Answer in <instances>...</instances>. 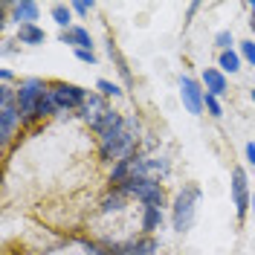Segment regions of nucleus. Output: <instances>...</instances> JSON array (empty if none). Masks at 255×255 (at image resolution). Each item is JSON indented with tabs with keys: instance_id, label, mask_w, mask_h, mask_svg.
<instances>
[{
	"instance_id": "f257e3e1",
	"label": "nucleus",
	"mask_w": 255,
	"mask_h": 255,
	"mask_svg": "<svg viewBox=\"0 0 255 255\" xmlns=\"http://www.w3.org/2000/svg\"><path fill=\"white\" fill-rule=\"evenodd\" d=\"M142 122L136 113H125V119L116 128L99 133V159L102 162H119V159H128L133 154H139V145H142Z\"/></svg>"
},
{
	"instance_id": "f03ea898",
	"label": "nucleus",
	"mask_w": 255,
	"mask_h": 255,
	"mask_svg": "<svg viewBox=\"0 0 255 255\" xmlns=\"http://www.w3.org/2000/svg\"><path fill=\"white\" fill-rule=\"evenodd\" d=\"M197 203H200V186L197 183H186L177 191L174 203H171V229L174 232H189L194 218H197Z\"/></svg>"
},
{
	"instance_id": "7ed1b4c3",
	"label": "nucleus",
	"mask_w": 255,
	"mask_h": 255,
	"mask_svg": "<svg viewBox=\"0 0 255 255\" xmlns=\"http://www.w3.org/2000/svg\"><path fill=\"white\" fill-rule=\"evenodd\" d=\"M49 90V84L44 79H20L15 87V96H17V111H20V119L23 125H35L38 122V105L44 93Z\"/></svg>"
},
{
	"instance_id": "20e7f679",
	"label": "nucleus",
	"mask_w": 255,
	"mask_h": 255,
	"mask_svg": "<svg viewBox=\"0 0 255 255\" xmlns=\"http://www.w3.org/2000/svg\"><path fill=\"white\" fill-rule=\"evenodd\" d=\"M20 125H23V119H20V111H17L15 87L3 84L0 87V142H3V148L12 142V136Z\"/></svg>"
},
{
	"instance_id": "39448f33",
	"label": "nucleus",
	"mask_w": 255,
	"mask_h": 255,
	"mask_svg": "<svg viewBox=\"0 0 255 255\" xmlns=\"http://www.w3.org/2000/svg\"><path fill=\"white\" fill-rule=\"evenodd\" d=\"M119 191L128 194V197H133V200H139L142 206L165 209V189H162L159 180H142V177H136V180H128L125 186H119Z\"/></svg>"
},
{
	"instance_id": "423d86ee",
	"label": "nucleus",
	"mask_w": 255,
	"mask_h": 255,
	"mask_svg": "<svg viewBox=\"0 0 255 255\" xmlns=\"http://www.w3.org/2000/svg\"><path fill=\"white\" fill-rule=\"evenodd\" d=\"M49 90H52V99H55L58 111L67 113V116L73 111H81L84 102H87V96H90V90H84L79 84H70V81H52Z\"/></svg>"
},
{
	"instance_id": "0eeeda50",
	"label": "nucleus",
	"mask_w": 255,
	"mask_h": 255,
	"mask_svg": "<svg viewBox=\"0 0 255 255\" xmlns=\"http://www.w3.org/2000/svg\"><path fill=\"white\" fill-rule=\"evenodd\" d=\"M113 108L108 105V99L99 93V90H90V96H87V102H84V108L79 111L81 122L90 128L93 133H99V128H102V122H105V116L111 113Z\"/></svg>"
},
{
	"instance_id": "6e6552de",
	"label": "nucleus",
	"mask_w": 255,
	"mask_h": 255,
	"mask_svg": "<svg viewBox=\"0 0 255 255\" xmlns=\"http://www.w3.org/2000/svg\"><path fill=\"white\" fill-rule=\"evenodd\" d=\"M203 99H206V90L200 81H194L191 76H180V102L191 116H203V111H206Z\"/></svg>"
},
{
	"instance_id": "1a4fd4ad",
	"label": "nucleus",
	"mask_w": 255,
	"mask_h": 255,
	"mask_svg": "<svg viewBox=\"0 0 255 255\" xmlns=\"http://www.w3.org/2000/svg\"><path fill=\"white\" fill-rule=\"evenodd\" d=\"M229 189H232V203H235V215H238L241 221L247 218V212H250V200H253V194H250V180H247V171L244 168H232V183H229Z\"/></svg>"
},
{
	"instance_id": "9d476101",
	"label": "nucleus",
	"mask_w": 255,
	"mask_h": 255,
	"mask_svg": "<svg viewBox=\"0 0 255 255\" xmlns=\"http://www.w3.org/2000/svg\"><path fill=\"white\" fill-rule=\"evenodd\" d=\"M0 9H3V12H9V20H12V23H17V26L35 23V20H38V15H41V6H38L35 0H15V3L3 0V3H0Z\"/></svg>"
},
{
	"instance_id": "9b49d317",
	"label": "nucleus",
	"mask_w": 255,
	"mask_h": 255,
	"mask_svg": "<svg viewBox=\"0 0 255 255\" xmlns=\"http://www.w3.org/2000/svg\"><path fill=\"white\" fill-rule=\"evenodd\" d=\"M116 255H157L159 241L154 235H139V238H128L122 244H111Z\"/></svg>"
},
{
	"instance_id": "f8f14e48",
	"label": "nucleus",
	"mask_w": 255,
	"mask_h": 255,
	"mask_svg": "<svg viewBox=\"0 0 255 255\" xmlns=\"http://www.w3.org/2000/svg\"><path fill=\"white\" fill-rule=\"evenodd\" d=\"M200 84H203V90H206L209 96H218V99H221V96L226 93V87H229L226 73H221V67H206L203 76H200Z\"/></svg>"
},
{
	"instance_id": "ddd939ff",
	"label": "nucleus",
	"mask_w": 255,
	"mask_h": 255,
	"mask_svg": "<svg viewBox=\"0 0 255 255\" xmlns=\"http://www.w3.org/2000/svg\"><path fill=\"white\" fill-rule=\"evenodd\" d=\"M58 41L67 44V47H73V49H90V52H93V35H90V29H84V26H70V29H64L61 35H58Z\"/></svg>"
},
{
	"instance_id": "4468645a",
	"label": "nucleus",
	"mask_w": 255,
	"mask_h": 255,
	"mask_svg": "<svg viewBox=\"0 0 255 255\" xmlns=\"http://www.w3.org/2000/svg\"><path fill=\"white\" fill-rule=\"evenodd\" d=\"M128 200H130L128 194H122L119 189H111L105 197H102L99 212H102V215H122V212L128 209Z\"/></svg>"
},
{
	"instance_id": "2eb2a0df",
	"label": "nucleus",
	"mask_w": 255,
	"mask_h": 255,
	"mask_svg": "<svg viewBox=\"0 0 255 255\" xmlns=\"http://www.w3.org/2000/svg\"><path fill=\"white\" fill-rule=\"evenodd\" d=\"M162 223H165V212L157 206H142V221H139V226H142V235H154L157 229H162Z\"/></svg>"
},
{
	"instance_id": "dca6fc26",
	"label": "nucleus",
	"mask_w": 255,
	"mask_h": 255,
	"mask_svg": "<svg viewBox=\"0 0 255 255\" xmlns=\"http://www.w3.org/2000/svg\"><path fill=\"white\" fill-rule=\"evenodd\" d=\"M44 41H47V32L41 29L38 23L17 26V44H26V47H41Z\"/></svg>"
},
{
	"instance_id": "f3484780",
	"label": "nucleus",
	"mask_w": 255,
	"mask_h": 255,
	"mask_svg": "<svg viewBox=\"0 0 255 255\" xmlns=\"http://www.w3.org/2000/svg\"><path fill=\"white\" fill-rule=\"evenodd\" d=\"M49 15H52V20L61 26V32H64V29H70V26H76V23H73V9H70L67 3H52Z\"/></svg>"
},
{
	"instance_id": "a211bd4d",
	"label": "nucleus",
	"mask_w": 255,
	"mask_h": 255,
	"mask_svg": "<svg viewBox=\"0 0 255 255\" xmlns=\"http://www.w3.org/2000/svg\"><path fill=\"white\" fill-rule=\"evenodd\" d=\"M241 52H235V49H229V52H221V61H218V67H221V73H238L241 70Z\"/></svg>"
},
{
	"instance_id": "6ab92c4d",
	"label": "nucleus",
	"mask_w": 255,
	"mask_h": 255,
	"mask_svg": "<svg viewBox=\"0 0 255 255\" xmlns=\"http://www.w3.org/2000/svg\"><path fill=\"white\" fill-rule=\"evenodd\" d=\"M58 111V105H55V99H52V90H47L44 93V99H41V105H38V122H44V119H49V116H55Z\"/></svg>"
},
{
	"instance_id": "aec40b11",
	"label": "nucleus",
	"mask_w": 255,
	"mask_h": 255,
	"mask_svg": "<svg viewBox=\"0 0 255 255\" xmlns=\"http://www.w3.org/2000/svg\"><path fill=\"white\" fill-rule=\"evenodd\" d=\"M79 247L84 250V255H116L111 244H99V241H79Z\"/></svg>"
},
{
	"instance_id": "412c9836",
	"label": "nucleus",
	"mask_w": 255,
	"mask_h": 255,
	"mask_svg": "<svg viewBox=\"0 0 255 255\" xmlns=\"http://www.w3.org/2000/svg\"><path fill=\"white\" fill-rule=\"evenodd\" d=\"M108 55H111V61L116 58V70H119V76L125 79V84H130V81H133V79H130V70H128L125 58L119 55V49H116V44H113V41H108Z\"/></svg>"
},
{
	"instance_id": "4be33fe9",
	"label": "nucleus",
	"mask_w": 255,
	"mask_h": 255,
	"mask_svg": "<svg viewBox=\"0 0 255 255\" xmlns=\"http://www.w3.org/2000/svg\"><path fill=\"white\" fill-rule=\"evenodd\" d=\"M96 90L105 96V99H122V96H125V90H122L116 81H108V79H99V81H96Z\"/></svg>"
},
{
	"instance_id": "5701e85b",
	"label": "nucleus",
	"mask_w": 255,
	"mask_h": 255,
	"mask_svg": "<svg viewBox=\"0 0 255 255\" xmlns=\"http://www.w3.org/2000/svg\"><path fill=\"white\" fill-rule=\"evenodd\" d=\"M203 105H206V113L212 116V119H221V116H223V105H221V99H218V96H209L206 93Z\"/></svg>"
},
{
	"instance_id": "b1692460",
	"label": "nucleus",
	"mask_w": 255,
	"mask_h": 255,
	"mask_svg": "<svg viewBox=\"0 0 255 255\" xmlns=\"http://www.w3.org/2000/svg\"><path fill=\"white\" fill-rule=\"evenodd\" d=\"M238 52H241V58H244V61H247V64H253V67H255V41H253V38L241 41Z\"/></svg>"
},
{
	"instance_id": "393cba45",
	"label": "nucleus",
	"mask_w": 255,
	"mask_h": 255,
	"mask_svg": "<svg viewBox=\"0 0 255 255\" xmlns=\"http://www.w3.org/2000/svg\"><path fill=\"white\" fill-rule=\"evenodd\" d=\"M232 44H235V38H232V32H229V29H223V32H218V35H215V47L221 49V52H229V49H232Z\"/></svg>"
},
{
	"instance_id": "a878e982",
	"label": "nucleus",
	"mask_w": 255,
	"mask_h": 255,
	"mask_svg": "<svg viewBox=\"0 0 255 255\" xmlns=\"http://www.w3.org/2000/svg\"><path fill=\"white\" fill-rule=\"evenodd\" d=\"M70 9L76 12V15H87V12H93L96 3H87V0H79V3H70Z\"/></svg>"
},
{
	"instance_id": "bb28decb",
	"label": "nucleus",
	"mask_w": 255,
	"mask_h": 255,
	"mask_svg": "<svg viewBox=\"0 0 255 255\" xmlns=\"http://www.w3.org/2000/svg\"><path fill=\"white\" fill-rule=\"evenodd\" d=\"M76 58L84 64H90V67H96V55L90 52V49H76Z\"/></svg>"
},
{
	"instance_id": "cd10ccee",
	"label": "nucleus",
	"mask_w": 255,
	"mask_h": 255,
	"mask_svg": "<svg viewBox=\"0 0 255 255\" xmlns=\"http://www.w3.org/2000/svg\"><path fill=\"white\" fill-rule=\"evenodd\" d=\"M244 154H247V162H250V165H255V139H250V142H247Z\"/></svg>"
},
{
	"instance_id": "c85d7f7f",
	"label": "nucleus",
	"mask_w": 255,
	"mask_h": 255,
	"mask_svg": "<svg viewBox=\"0 0 255 255\" xmlns=\"http://www.w3.org/2000/svg\"><path fill=\"white\" fill-rule=\"evenodd\" d=\"M12 79H15V73H12L9 67H3V70H0V81H3V84H9Z\"/></svg>"
},
{
	"instance_id": "c756f323",
	"label": "nucleus",
	"mask_w": 255,
	"mask_h": 255,
	"mask_svg": "<svg viewBox=\"0 0 255 255\" xmlns=\"http://www.w3.org/2000/svg\"><path fill=\"white\" fill-rule=\"evenodd\" d=\"M247 9H250V12L255 15V0H250V3H247Z\"/></svg>"
},
{
	"instance_id": "7c9ffc66",
	"label": "nucleus",
	"mask_w": 255,
	"mask_h": 255,
	"mask_svg": "<svg viewBox=\"0 0 255 255\" xmlns=\"http://www.w3.org/2000/svg\"><path fill=\"white\" fill-rule=\"evenodd\" d=\"M250 29H253V35H255V15L250 17Z\"/></svg>"
},
{
	"instance_id": "2f4dec72",
	"label": "nucleus",
	"mask_w": 255,
	"mask_h": 255,
	"mask_svg": "<svg viewBox=\"0 0 255 255\" xmlns=\"http://www.w3.org/2000/svg\"><path fill=\"white\" fill-rule=\"evenodd\" d=\"M250 209H253V212H255V194H253V200H250Z\"/></svg>"
},
{
	"instance_id": "473e14b6",
	"label": "nucleus",
	"mask_w": 255,
	"mask_h": 255,
	"mask_svg": "<svg viewBox=\"0 0 255 255\" xmlns=\"http://www.w3.org/2000/svg\"><path fill=\"white\" fill-rule=\"evenodd\" d=\"M250 96H253V105H255V87H253V90H250Z\"/></svg>"
}]
</instances>
